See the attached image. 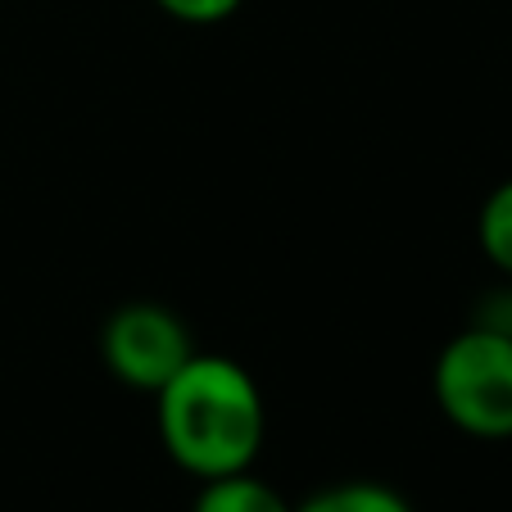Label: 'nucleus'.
<instances>
[{"label":"nucleus","instance_id":"obj_1","mask_svg":"<svg viewBox=\"0 0 512 512\" xmlns=\"http://www.w3.org/2000/svg\"><path fill=\"white\" fill-rule=\"evenodd\" d=\"M155 399L159 440L186 476L213 481L254 467L268 435V404L236 358L195 349Z\"/></svg>","mask_w":512,"mask_h":512},{"label":"nucleus","instance_id":"obj_2","mask_svg":"<svg viewBox=\"0 0 512 512\" xmlns=\"http://www.w3.org/2000/svg\"><path fill=\"white\" fill-rule=\"evenodd\" d=\"M435 404L463 435L512 440V331L476 322L458 331L431 368Z\"/></svg>","mask_w":512,"mask_h":512},{"label":"nucleus","instance_id":"obj_3","mask_svg":"<svg viewBox=\"0 0 512 512\" xmlns=\"http://www.w3.org/2000/svg\"><path fill=\"white\" fill-rule=\"evenodd\" d=\"M191 354V327L164 304H123L100 327V358H105L109 377L132 390L159 395L186 368Z\"/></svg>","mask_w":512,"mask_h":512},{"label":"nucleus","instance_id":"obj_4","mask_svg":"<svg viewBox=\"0 0 512 512\" xmlns=\"http://www.w3.org/2000/svg\"><path fill=\"white\" fill-rule=\"evenodd\" d=\"M191 512H295V503H286V494L272 490L268 481H259L245 467V472L200 481Z\"/></svg>","mask_w":512,"mask_h":512},{"label":"nucleus","instance_id":"obj_5","mask_svg":"<svg viewBox=\"0 0 512 512\" xmlns=\"http://www.w3.org/2000/svg\"><path fill=\"white\" fill-rule=\"evenodd\" d=\"M295 512H413V503L381 481H340L295 503Z\"/></svg>","mask_w":512,"mask_h":512},{"label":"nucleus","instance_id":"obj_6","mask_svg":"<svg viewBox=\"0 0 512 512\" xmlns=\"http://www.w3.org/2000/svg\"><path fill=\"white\" fill-rule=\"evenodd\" d=\"M476 241H481L485 259L512 277V177L485 195L481 213H476Z\"/></svg>","mask_w":512,"mask_h":512},{"label":"nucleus","instance_id":"obj_7","mask_svg":"<svg viewBox=\"0 0 512 512\" xmlns=\"http://www.w3.org/2000/svg\"><path fill=\"white\" fill-rule=\"evenodd\" d=\"M159 10L177 23H191V28H209V23H223L241 10L245 0H155Z\"/></svg>","mask_w":512,"mask_h":512},{"label":"nucleus","instance_id":"obj_8","mask_svg":"<svg viewBox=\"0 0 512 512\" xmlns=\"http://www.w3.org/2000/svg\"><path fill=\"white\" fill-rule=\"evenodd\" d=\"M499 327H508V331H512V295H508V304H503V318H499Z\"/></svg>","mask_w":512,"mask_h":512}]
</instances>
